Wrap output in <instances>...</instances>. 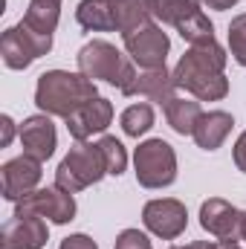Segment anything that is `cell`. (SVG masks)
I'll return each instance as SVG.
<instances>
[{"label": "cell", "mask_w": 246, "mask_h": 249, "mask_svg": "<svg viewBox=\"0 0 246 249\" xmlns=\"http://www.w3.org/2000/svg\"><path fill=\"white\" fill-rule=\"evenodd\" d=\"M200 12H203L200 0H159V6H157V18L162 23H171L174 29L183 26L188 18H194Z\"/></svg>", "instance_id": "cell-22"}, {"label": "cell", "mask_w": 246, "mask_h": 249, "mask_svg": "<svg viewBox=\"0 0 246 249\" xmlns=\"http://www.w3.org/2000/svg\"><path fill=\"white\" fill-rule=\"evenodd\" d=\"M78 72H84L93 81H105L116 90H124L136 78V64L130 55H122L110 41H90L75 55Z\"/></svg>", "instance_id": "cell-3"}, {"label": "cell", "mask_w": 246, "mask_h": 249, "mask_svg": "<svg viewBox=\"0 0 246 249\" xmlns=\"http://www.w3.org/2000/svg\"><path fill=\"white\" fill-rule=\"evenodd\" d=\"M96 145H99V151H102V160H105V165H107V174H110V177H122L124 168H127V151H124V145L116 136H102Z\"/></svg>", "instance_id": "cell-23"}, {"label": "cell", "mask_w": 246, "mask_h": 249, "mask_svg": "<svg viewBox=\"0 0 246 249\" xmlns=\"http://www.w3.org/2000/svg\"><path fill=\"white\" fill-rule=\"evenodd\" d=\"M61 20V6L58 3H41V0H29L26 6V15H23V23L41 35H53L55 26Z\"/></svg>", "instance_id": "cell-20"}, {"label": "cell", "mask_w": 246, "mask_h": 249, "mask_svg": "<svg viewBox=\"0 0 246 249\" xmlns=\"http://www.w3.org/2000/svg\"><path fill=\"white\" fill-rule=\"evenodd\" d=\"M0 148H9L12 145V139H15V122H12V116H0Z\"/></svg>", "instance_id": "cell-30"}, {"label": "cell", "mask_w": 246, "mask_h": 249, "mask_svg": "<svg viewBox=\"0 0 246 249\" xmlns=\"http://www.w3.org/2000/svg\"><path fill=\"white\" fill-rule=\"evenodd\" d=\"M241 241H246V212H244V223H241Z\"/></svg>", "instance_id": "cell-32"}, {"label": "cell", "mask_w": 246, "mask_h": 249, "mask_svg": "<svg viewBox=\"0 0 246 249\" xmlns=\"http://www.w3.org/2000/svg\"><path fill=\"white\" fill-rule=\"evenodd\" d=\"M142 223L151 235L162 238V241H177L188 226V212L180 200L174 197H159V200H148L142 209Z\"/></svg>", "instance_id": "cell-9"}, {"label": "cell", "mask_w": 246, "mask_h": 249, "mask_svg": "<svg viewBox=\"0 0 246 249\" xmlns=\"http://www.w3.org/2000/svg\"><path fill=\"white\" fill-rule=\"evenodd\" d=\"M232 127H235V119H232V113H226V110H209V113H203L197 124H194V142H197V148H203V151H217L223 142H226V136L232 133Z\"/></svg>", "instance_id": "cell-17"}, {"label": "cell", "mask_w": 246, "mask_h": 249, "mask_svg": "<svg viewBox=\"0 0 246 249\" xmlns=\"http://www.w3.org/2000/svg\"><path fill=\"white\" fill-rule=\"evenodd\" d=\"M229 50H232V58L246 67V12L235 15L229 23Z\"/></svg>", "instance_id": "cell-25"}, {"label": "cell", "mask_w": 246, "mask_h": 249, "mask_svg": "<svg viewBox=\"0 0 246 249\" xmlns=\"http://www.w3.org/2000/svg\"><path fill=\"white\" fill-rule=\"evenodd\" d=\"M41 160H35V157H15V160H9L3 168H0V177H3V197L6 200H12V203H18V200H23L26 194H32L38 183H41Z\"/></svg>", "instance_id": "cell-11"}, {"label": "cell", "mask_w": 246, "mask_h": 249, "mask_svg": "<svg viewBox=\"0 0 246 249\" xmlns=\"http://www.w3.org/2000/svg\"><path fill=\"white\" fill-rule=\"evenodd\" d=\"M58 249H99V244H96L90 235L78 232V235H70V238H64Z\"/></svg>", "instance_id": "cell-27"}, {"label": "cell", "mask_w": 246, "mask_h": 249, "mask_svg": "<svg viewBox=\"0 0 246 249\" xmlns=\"http://www.w3.org/2000/svg\"><path fill=\"white\" fill-rule=\"evenodd\" d=\"M67 122V130L75 142H87L93 133H102L107 124L113 122V105L102 96H96L93 102H87L81 110H75Z\"/></svg>", "instance_id": "cell-14"}, {"label": "cell", "mask_w": 246, "mask_h": 249, "mask_svg": "<svg viewBox=\"0 0 246 249\" xmlns=\"http://www.w3.org/2000/svg\"><path fill=\"white\" fill-rule=\"evenodd\" d=\"M50 50H53V35H41V32L29 29L23 20L18 26L6 29L0 38V55L9 70H26L29 64L47 55Z\"/></svg>", "instance_id": "cell-6"}, {"label": "cell", "mask_w": 246, "mask_h": 249, "mask_svg": "<svg viewBox=\"0 0 246 249\" xmlns=\"http://www.w3.org/2000/svg\"><path fill=\"white\" fill-rule=\"evenodd\" d=\"M41 3H58V6H61V0H41Z\"/></svg>", "instance_id": "cell-33"}, {"label": "cell", "mask_w": 246, "mask_h": 249, "mask_svg": "<svg viewBox=\"0 0 246 249\" xmlns=\"http://www.w3.org/2000/svg\"><path fill=\"white\" fill-rule=\"evenodd\" d=\"M154 107L148 105V102H139V105H130V107H124L122 113V130L127 136H133V139H139L142 133H148L151 127H154Z\"/></svg>", "instance_id": "cell-21"}, {"label": "cell", "mask_w": 246, "mask_h": 249, "mask_svg": "<svg viewBox=\"0 0 246 249\" xmlns=\"http://www.w3.org/2000/svg\"><path fill=\"white\" fill-rule=\"evenodd\" d=\"M18 136H20V145H23V154L26 157H35V160L47 162L55 154L58 133H55V124H53V119L47 113H38V116L23 119Z\"/></svg>", "instance_id": "cell-13"}, {"label": "cell", "mask_w": 246, "mask_h": 249, "mask_svg": "<svg viewBox=\"0 0 246 249\" xmlns=\"http://www.w3.org/2000/svg\"><path fill=\"white\" fill-rule=\"evenodd\" d=\"M171 249H188V247H171Z\"/></svg>", "instance_id": "cell-34"}, {"label": "cell", "mask_w": 246, "mask_h": 249, "mask_svg": "<svg viewBox=\"0 0 246 249\" xmlns=\"http://www.w3.org/2000/svg\"><path fill=\"white\" fill-rule=\"evenodd\" d=\"M200 3H206L209 9H217V12H226V9H232L238 0H200Z\"/></svg>", "instance_id": "cell-31"}, {"label": "cell", "mask_w": 246, "mask_h": 249, "mask_svg": "<svg viewBox=\"0 0 246 249\" xmlns=\"http://www.w3.org/2000/svg\"><path fill=\"white\" fill-rule=\"evenodd\" d=\"M133 168L142 188H165L177 180V154L165 139H145L133 151Z\"/></svg>", "instance_id": "cell-5"}, {"label": "cell", "mask_w": 246, "mask_h": 249, "mask_svg": "<svg viewBox=\"0 0 246 249\" xmlns=\"http://www.w3.org/2000/svg\"><path fill=\"white\" fill-rule=\"evenodd\" d=\"M113 249H154V247H151V238H148L145 232H139V229H124V232L116 235Z\"/></svg>", "instance_id": "cell-26"}, {"label": "cell", "mask_w": 246, "mask_h": 249, "mask_svg": "<svg viewBox=\"0 0 246 249\" xmlns=\"http://www.w3.org/2000/svg\"><path fill=\"white\" fill-rule=\"evenodd\" d=\"M110 6H113L116 32L130 35V32H136V29L154 23L159 0H110Z\"/></svg>", "instance_id": "cell-16"}, {"label": "cell", "mask_w": 246, "mask_h": 249, "mask_svg": "<svg viewBox=\"0 0 246 249\" xmlns=\"http://www.w3.org/2000/svg\"><path fill=\"white\" fill-rule=\"evenodd\" d=\"M200 116H203V110H200L197 99H180V96H174L165 105V119L171 124V130L180 133V136H191Z\"/></svg>", "instance_id": "cell-19"}, {"label": "cell", "mask_w": 246, "mask_h": 249, "mask_svg": "<svg viewBox=\"0 0 246 249\" xmlns=\"http://www.w3.org/2000/svg\"><path fill=\"white\" fill-rule=\"evenodd\" d=\"M177 32L183 35V41H188L191 47H197V44H211V41H214V23L209 20L206 12L188 18L183 26H177Z\"/></svg>", "instance_id": "cell-24"}, {"label": "cell", "mask_w": 246, "mask_h": 249, "mask_svg": "<svg viewBox=\"0 0 246 249\" xmlns=\"http://www.w3.org/2000/svg\"><path fill=\"white\" fill-rule=\"evenodd\" d=\"M75 20L87 32H116L110 0H81L75 6Z\"/></svg>", "instance_id": "cell-18"}, {"label": "cell", "mask_w": 246, "mask_h": 249, "mask_svg": "<svg viewBox=\"0 0 246 249\" xmlns=\"http://www.w3.org/2000/svg\"><path fill=\"white\" fill-rule=\"evenodd\" d=\"M124 50L130 55V61L139 64L142 70H157V67H165L168 58V50H171V41L168 35L162 32V26L157 23H148L130 35H122Z\"/></svg>", "instance_id": "cell-8"}, {"label": "cell", "mask_w": 246, "mask_h": 249, "mask_svg": "<svg viewBox=\"0 0 246 249\" xmlns=\"http://www.w3.org/2000/svg\"><path fill=\"white\" fill-rule=\"evenodd\" d=\"M226 61H229V55L217 41L191 47L174 67L177 90L191 93L197 102H220V99H226V93H229V78L223 75Z\"/></svg>", "instance_id": "cell-1"}, {"label": "cell", "mask_w": 246, "mask_h": 249, "mask_svg": "<svg viewBox=\"0 0 246 249\" xmlns=\"http://www.w3.org/2000/svg\"><path fill=\"white\" fill-rule=\"evenodd\" d=\"M174 72H168L165 67H157V70H139L136 78L124 87V96H139V99H148V102H159L162 107L174 99Z\"/></svg>", "instance_id": "cell-15"}, {"label": "cell", "mask_w": 246, "mask_h": 249, "mask_svg": "<svg viewBox=\"0 0 246 249\" xmlns=\"http://www.w3.org/2000/svg\"><path fill=\"white\" fill-rule=\"evenodd\" d=\"M96 96H99L96 81L87 78L84 72H70V70H47L38 75V84H35L38 110L61 119H70Z\"/></svg>", "instance_id": "cell-2"}, {"label": "cell", "mask_w": 246, "mask_h": 249, "mask_svg": "<svg viewBox=\"0 0 246 249\" xmlns=\"http://www.w3.org/2000/svg\"><path fill=\"white\" fill-rule=\"evenodd\" d=\"M188 249H241L238 241H223V238H217V241H194V244H185Z\"/></svg>", "instance_id": "cell-28"}, {"label": "cell", "mask_w": 246, "mask_h": 249, "mask_svg": "<svg viewBox=\"0 0 246 249\" xmlns=\"http://www.w3.org/2000/svg\"><path fill=\"white\" fill-rule=\"evenodd\" d=\"M50 241V229L44 217L23 214L12 217L0 229V249H41Z\"/></svg>", "instance_id": "cell-12"}, {"label": "cell", "mask_w": 246, "mask_h": 249, "mask_svg": "<svg viewBox=\"0 0 246 249\" xmlns=\"http://www.w3.org/2000/svg\"><path fill=\"white\" fill-rule=\"evenodd\" d=\"M232 157H235L238 171H244L246 174V130L238 136V142H235V148H232Z\"/></svg>", "instance_id": "cell-29"}, {"label": "cell", "mask_w": 246, "mask_h": 249, "mask_svg": "<svg viewBox=\"0 0 246 249\" xmlns=\"http://www.w3.org/2000/svg\"><path fill=\"white\" fill-rule=\"evenodd\" d=\"M23 214H35V217H44L50 223L64 226L75 217V197L58 186L35 188L32 194H26L23 200L15 203V217H23Z\"/></svg>", "instance_id": "cell-7"}, {"label": "cell", "mask_w": 246, "mask_h": 249, "mask_svg": "<svg viewBox=\"0 0 246 249\" xmlns=\"http://www.w3.org/2000/svg\"><path fill=\"white\" fill-rule=\"evenodd\" d=\"M241 223H244V212L235 209L229 200L223 197H209L200 206V226L223 241H238L241 238Z\"/></svg>", "instance_id": "cell-10"}, {"label": "cell", "mask_w": 246, "mask_h": 249, "mask_svg": "<svg viewBox=\"0 0 246 249\" xmlns=\"http://www.w3.org/2000/svg\"><path fill=\"white\" fill-rule=\"evenodd\" d=\"M107 174V165L102 160V151L99 145L93 142H78L75 148H70V154L61 160L58 171H55V186L70 191V194H78L84 188L96 186L102 177Z\"/></svg>", "instance_id": "cell-4"}]
</instances>
